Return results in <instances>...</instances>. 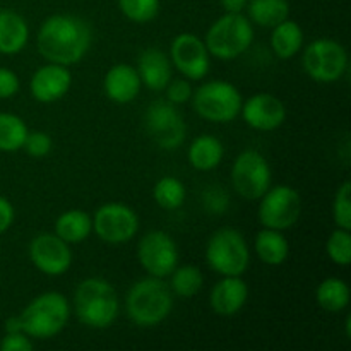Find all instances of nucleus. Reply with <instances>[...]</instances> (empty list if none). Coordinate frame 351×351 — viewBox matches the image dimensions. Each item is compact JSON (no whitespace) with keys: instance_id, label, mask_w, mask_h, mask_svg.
<instances>
[{"instance_id":"nucleus-23","label":"nucleus","mask_w":351,"mask_h":351,"mask_svg":"<svg viewBox=\"0 0 351 351\" xmlns=\"http://www.w3.org/2000/svg\"><path fill=\"white\" fill-rule=\"evenodd\" d=\"M93 218L82 209H69L62 213L55 221V235L60 237L64 242L81 243L91 235Z\"/></svg>"},{"instance_id":"nucleus-13","label":"nucleus","mask_w":351,"mask_h":351,"mask_svg":"<svg viewBox=\"0 0 351 351\" xmlns=\"http://www.w3.org/2000/svg\"><path fill=\"white\" fill-rule=\"evenodd\" d=\"M137 259L149 276L167 278L178 266V249L168 233L153 230L141 239L137 245Z\"/></svg>"},{"instance_id":"nucleus-36","label":"nucleus","mask_w":351,"mask_h":351,"mask_svg":"<svg viewBox=\"0 0 351 351\" xmlns=\"http://www.w3.org/2000/svg\"><path fill=\"white\" fill-rule=\"evenodd\" d=\"M0 350L2 351H31L33 343L31 338L23 331L17 332H5L0 341Z\"/></svg>"},{"instance_id":"nucleus-39","label":"nucleus","mask_w":351,"mask_h":351,"mask_svg":"<svg viewBox=\"0 0 351 351\" xmlns=\"http://www.w3.org/2000/svg\"><path fill=\"white\" fill-rule=\"evenodd\" d=\"M14 216H16V213H14V206L10 204L9 199L0 195V235L5 233L7 230L12 226Z\"/></svg>"},{"instance_id":"nucleus-29","label":"nucleus","mask_w":351,"mask_h":351,"mask_svg":"<svg viewBox=\"0 0 351 351\" xmlns=\"http://www.w3.org/2000/svg\"><path fill=\"white\" fill-rule=\"evenodd\" d=\"M170 290L171 293L180 298H192L201 291L204 276L201 269L194 264H185V266L175 267L173 273L170 274Z\"/></svg>"},{"instance_id":"nucleus-14","label":"nucleus","mask_w":351,"mask_h":351,"mask_svg":"<svg viewBox=\"0 0 351 351\" xmlns=\"http://www.w3.org/2000/svg\"><path fill=\"white\" fill-rule=\"evenodd\" d=\"M171 64L189 81H201L209 74L211 55L206 43L194 33H180L170 47Z\"/></svg>"},{"instance_id":"nucleus-3","label":"nucleus","mask_w":351,"mask_h":351,"mask_svg":"<svg viewBox=\"0 0 351 351\" xmlns=\"http://www.w3.org/2000/svg\"><path fill=\"white\" fill-rule=\"evenodd\" d=\"M173 307V293L161 278H144L132 285L125 297V311L130 321L141 328L161 324Z\"/></svg>"},{"instance_id":"nucleus-12","label":"nucleus","mask_w":351,"mask_h":351,"mask_svg":"<svg viewBox=\"0 0 351 351\" xmlns=\"http://www.w3.org/2000/svg\"><path fill=\"white\" fill-rule=\"evenodd\" d=\"M137 230L139 218L136 211L122 202H106L93 216V232L110 245L130 242Z\"/></svg>"},{"instance_id":"nucleus-2","label":"nucleus","mask_w":351,"mask_h":351,"mask_svg":"<svg viewBox=\"0 0 351 351\" xmlns=\"http://www.w3.org/2000/svg\"><path fill=\"white\" fill-rule=\"evenodd\" d=\"M120 304L115 288L103 278L81 281L74 293V312L91 329H106L119 317Z\"/></svg>"},{"instance_id":"nucleus-40","label":"nucleus","mask_w":351,"mask_h":351,"mask_svg":"<svg viewBox=\"0 0 351 351\" xmlns=\"http://www.w3.org/2000/svg\"><path fill=\"white\" fill-rule=\"evenodd\" d=\"M225 12H242L249 0H219Z\"/></svg>"},{"instance_id":"nucleus-8","label":"nucleus","mask_w":351,"mask_h":351,"mask_svg":"<svg viewBox=\"0 0 351 351\" xmlns=\"http://www.w3.org/2000/svg\"><path fill=\"white\" fill-rule=\"evenodd\" d=\"M302 62L312 81L331 84L339 81L348 69V53L338 41L319 38L305 48Z\"/></svg>"},{"instance_id":"nucleus-21","label":"nucleus","mask_w":351,"mask_h":351,"mask_svg":"<svg viewBox=\"0 0 351 351\" xmlns=\"http://www.w3.org/2000/svg\"><path fill=\"white\" fill-rule=\"evenodd\" d=\"M29 40V26L21 14L14 10H0V53L17 55Z\"/></svg>"},{"instance_id":"nucleus-20","label":"nucleus","mask_w":351,"mask_h":351,"mask_svg":"<svg viewBox=\"0 0 351 351\" xmlns=\"http://www.w3.org/2000/svg\"><path fill=\"white\" fill-rule=\"evenodd\" d=\"M137 74L151 91H165L171 81V60L158 48H147L139 55Z\"/></svg>"},{"instance_id":"nucleus-11","label":"nucleus","mask_w":351,"mask_h":351,"mask_svg":"<svg viewBox=\"0 0 351 351\" xmlns=\"http://www.w3.org/2000/svg\"><path fill=\"white\" fill-rule=\"evenodd\" d=\"M232 184L243 199L259 201L271 187V168L266 158L256 149L240 153L232 167Z\"/></svg>"},{"instance_id":"nucleus-42","label":"nucleus","mask_w":351,"mask_h":351,"mask_svg":"<svg viewBox=\"0 0 351 351\" xmlns=\"http://www.w3.org/2000/svg\"><path fill=\"white\" fill-rule=\"evenodd\" d=\"M346 336H351V315H348V317H346Z\"/></svg>"},{"instance_id":"nucleus-26","label":"nucleus","mask_w":351,"mask_h":351,"mask_svg":"<svg viewBox=\"0 0 351 351\" xmlns=\"http://www.w3.org/2000/svg\"><path fill=\"white\" fill-rule=\"evenodd\" d=\"M245 9L250 23L261 27H274L290 16L288 0H249Z\"/></svg>"},{"instance_id":"nucleus-34","label":"nucleus","mask_w":351,"mask_h":351,"mask_svg":"<svg viewBox=\"0 0 351 351\" xmlns=\"http://www.w3.org/2000/svg\"><path fill=\"white\" fill-rule=\"evenodd\" d=\"M51 146H53L51 137L41 130H36V132H27L23 149L33 158H45L51 151Z\"/></svg>"},{"instance_id":"nucleus-6","label":"nucleus","mask_w":351,"mask_h":351,"mask_svg":"<svg viewBox=\"0 0 351 351\" xmlns=\"http://www.w3.org/2000/svg\"><path fill=\"white\" fill-rule=\"evenodd\" d=\"M206 261L221 276H242L250 264V250L245 237L235 228H219L206 245Z\"/></svg>"},{"instance_id":"nucleus-18","label":"nucleus","mask_w":351,"mask_h":351,"mask_svg":"<svg viewBox=\"0 0 351 351\" xmlns=\"http://www.w3.org/2000/svg\"><path fill=\"white\" fill-rule=\"evenodd\" d=\"M249 298V287L240 276H223L213 287L209 295V305L213 312L223 317H232L239 314L247 304Z\"/></svg>"},{"instance_id":"nucleus-30","label":"nucleus","mask_w":351,"mask_h":351,"mask_svg":"<svg viewBox=\"0 0 351 351\" xmlns=\"http://www.w3.org/2000/svg\"><path fill=\"white\" fill-rule=\"evenodd\" d=\"M153 197L160 208L167 209V211H175L184 206L187 191H185L184 182L178 180L177 177H163L154 185Z\"/></svg>"},{"instance_id":"nucleus-19","label":"nucleus","mask_w":351,"mask_h":351,"mask_svg":"<svg viewBox=\"0 0 351 351\" xmlns=\"http://www.w3.org/2000/svg\"><path fill=\"white\" fill-rule=\"evenodd\" d=\"M106 96L117 105H125L134 101L141 93L143 82H141L137 69L129 64H117L108 69L103 81Z\"/></svg>"},{"instance_id":"nucleus-25","label":"nucleus","mask_w":351,"mask_h":351,"mask_svg":"<svg viewBox=\"0 0 351 351\" xmlns=\"http://www.w3.org/2000/svg\"><path fill=\"white\" fill-rule=\"evenodd\" d=\"M271 29V48L281 60L295 57L304 47V31L295 21L285 19Z\"/></svg>"},{"instance_id":"nucleus-37","label":"nucleus","mask_w":351,"mask_h":351,"mask_svg":"<svg viewBox=\"0 0 351 351\" xmlns=\"http://www.w3.org/2000/svg\"><path fill=\"white\" fill-rule=\"evenodd\" d=\"M19 77L14 71L7 67H0V99L12 98L19 91Z\"/></svg>"},{"instance_id":"nucleus-27","label":"nucleus","mask_w":351,"mask_h":351,"mask_svg":"<svg viewBox=\"0 0 351 351\" xmlns=\"http://www.w3.org/2000/svg\"><path fill=\"white\" fill-rule=\"evenodd\" d=\"M315 300L322 311L339 314L350 305V288L341 278H328L315 290Z\"/></svg>"},{"instance_id":"nucleus-15","label":"nucleus","mask_w":351,"mask_h":351,"mask_svg":"<svg viewBox=\"0 0 351 351\" xmlns=\"http://www.w3.org/2000/svg\"><path fill=\"white\" fill-rule=\"evenodd\" d=\"M29 259L40 273L47 276H60L72 264V250L67 242L55 233H41L29 243Z\"/></svg>"},{"instance_id":"nucleus-38","label":"nucleus","mask_w":351,"mask_h":351,"mask_svg":"<svg viewBox=\"0 0 351 351\" xmlns=\"http://www.w3.org/2000/svg\"><path fill=\"white\" fill-rule=\"evenodd\" d=\"M206 208L213 213H223L225 211L226 204H228V197L225 195V192L219 191V189H211V191L206 192L204 195Z\"/></svg>"},{"instance_id":"nucleus-17","label":"nucleus","mask_w":351,"mask_h":351,"mask_svg":"<svg viewBox=\"0 0 351 351\" xmlns=\"http://www.w3.org/2000/svg\"><path fill=\"white\" fill-rule=\"evenodd\" d=\"M71 84L72 74L69 67L48 62L31 75L29 91L36 101L53 103L67 95Z\"/></svg>"},{"instance_id":"nucleus-16","label":"nucleus","mask_w":351,"mask_h":351,"mask_svg":"<svg viewBox=\"0 0 351 351\" xmlns=\"http://www.w3.org/2000/svg\"><path fill=\"white\" fill-rule=\"evenodd\" d=\"M242 119L247 125L259 132H271L287 120V106L278 96L259 93L242 103Z\"/></svg>"},{"instance_id":"nucleus-28","label":"nucleus","mask_w":351,"mask_h":351,"mask_svg":"<svg viewBox=\"0 0 351 351\" xmlns=\"http://www.w3.org/2000/svg\"><path fill=\"white\" fill-rule=\"evenodd\" d=\"M27 132L26 122L19 115L0 112V151L16 153L23 149Z\"/></svg>"},{"instance_id":"nucleus-31","label":"nucleus","mask_w":351,"mask_h":351,"mask_svg":"<svg viewBox=\"0 0 351 351\" xmlns=\"http://www.w3.org/2000/svg\"><path fill=\"white\" fill-rule=\"evenodd\" d=\"M119 7L129 21L146 24L160 12V0H119Z\"/></svg>"},{"instance_id":"nucleus-9","label":"nucleus","mask_w":351,"mask_h":351,"mask_svg":"<svg viewBox=\"0 0 351 351\" xmlns=\"http://www.w3.org/2000/svg\"><path fill=\"white\" fill-rule=\"evenodd\" d=\"M144 123L151 139L161 149L173 151L184 144L187 125L177 110V105L168 99H158L151 103L144 115Z\"/></svg>"},{"instance_id":"nucleus-10","label":"nucleus","mask_w":351,"mask_h":351,"mask_svg":"<svg viewBox=\"0 0 351 351\" xmlns=\"http://www.w3.org/2000/svg\"><path fill=\"white\" fill-rule=\"evenodd\" d=\"M259 201V221L264 228L285 232L300 218V194L290 185L269 187Z\"/></svg>"},{"instance_id":"nucleus-7","label":"nucleus","mask_w":351,"mask_h":351,"mask_svg":"<svg viewBox=\"0 0 351 351\" xmlns=\"http://www.w3.org/2000/svg\"><path fill=\"white\" fill-rule=\"evenodd\" d=\"M242 103L239 88L228 81H209L192 93L194 110L208 122H233L239 119Z\"/></svg>"},{"instance_id":"nucleus-5","label":"nucleus","mask_w":351,"mask_h":351,"mask_svg":"<svg viewBox=\"0 0 351 351\" xmlns=\"http://www.w3.org/2000/svg\"><path fill=\"white\" fill-rule=\"evenodd\" d=\"M254 41V24L242 12H226L206 33L209 55L219 60H233L249 50Z\"/></svg>"},{"instance_id":"nucleus-41","label":"nucleus","mask_w":351,"mask_h":351,"mask_svg":"<svg viewBox=\"0 0 351 351\" xmlns=\"http://www.w3.org/2000/svg\"><path fill=\"white\" fill-rule=\"evenodd\" d=\"M5 332H17L23 331V326H21V319L19 315H14V317H9L5 321V326H3ZM24 332V331H23Z\"/></svg>"},{"instance_id":"nucleus-24","label":"nucleus","mask_w":351,"mask_h":351,"mask_svg":"<svg viewBox=\"0 0 351 351\" xmlns=\"http://www.w3.org/2000/svg\"><path fill=\"white\" fill-rule=\"evenodd\" d=\"M256 254L267 266H280L290 256V245L283 232L263 228L256 237Z\"/></svg>"},{"instance_id":"nucleus-35","label":"nucleus","mask_w":351,"mask_h":351,"mask_svg":"<svg viewBox=\"0 0 351 351\" xmlns=\"http://www.w3.org/2000/svg\"><path fill=\"white\" fill-rule=\"evenodd\" d=\"M167 91V99L173 105H184L192 98V86L189 79H171L168 86L165 88Z\"/></svg>"},{"instance_id":"nucleus-32","label":"nucleus","mask_w":351,"mask_h":351,"mask_svg":"<svg viewBox=\"0 0 351 351\" xmlns=\"http://www.w3.org/2000/svg\"><path fill=\"white\" fill-rule=\"evenodd\" d=\"M329 259L338 266H348L351 263V235L350 230L336 228L329 235L328 243H326Z\"/></svg>"},{"instance_id":"nucleus-4","label":"nucleus","mask_w":351,"mask_h":351,"mask_svg":"<svg viewBox=\"0 0 351 351\" xmlns=\"http://www.w3.org/2000/svg\"><path fill=\"white\" fill-rule=\"evenodd\" d=\"M71 317V304L58 291L38 295L19 314L23 331L29 338L50 339L64 331Z\"/></svg>"},{"instance_id":"nucleus-33","label":"nucleus","mask_w":351,"mask_h":351,"mask_svg":"<svg viewBox=\"0 0 351 351\" xmlns=\"http://www.w3.org/2000/svg\"><path fill=\"white\" fill-rule=\"evenodd\" d=\"M351 182L346 180L341 187L338 189L332 201V219H335L338 228H351Z\"/></svg>"},{"instance_id":"nucleus-1","label":"nucleus","mask_w":351,"mask_h":351,"mask_svg":"<svg viewBox=\"0 0 351 351\" xmlns=\"http://www.w3.org/2000/svg\"><path fill=\"white\" fill-rule=\"evenodd\" d=\"M93 41V31L82 17L71 14H53L40 26L36 36L41 57L53 64L69 67L88 53Z\"/></svg>"},{"instance_id":"nucleus-22","label":"nucleus","mask_w":351,"mask_h":351,"mask_svg":"<svg viewBox=\"0 0 351 351\" xmlns=\"http://www.w3.org/2000/svg\"><path fill=\"white\" fill-rule=\"evenodd\" d=\"M225 156L223 143L215 136H199L189 146V163L199 171H211Z\"/></svg>"}]
</instances>
